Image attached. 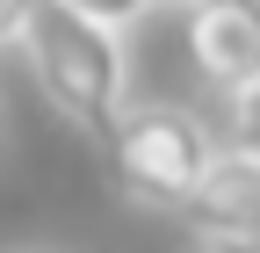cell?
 Masks as SVG:
<instances>
[{"label":"cell","instance_id":"cell-4","mask_svg":"<svg viewBox=\"0 0 260 253\" xmlns=\"http://www.w3.org/2000/svg\"><path fill=\"white\" fill-rule=\"evenodd\" d=\"M188 58L224 102L260 80V0H188Z\"/></svg>","mask_w":260,"mask_h":253},{"label":"cell","instance_id":"cell-2","mask_svg":"<svg viewBox=\"0 0 260 253\" xmlns=\"http://www.w3.org/2000/svg\"><path fill=\"white\" fill-rule=\"evenodd\" d=\"M217 138L203 131V116L181 109V102H145V109H123L116 131H109V167H116V188L138 210H174L195 196Z\"/></svg>","mask_w":260,"mask_h":253},{"label":"cell","instance_id":"cell-6","mask_svg":"<svg viewBox=\"0 0 260 253\" xmlns=\"http://www.w3.org/2000/svg\"><path fill=\"white\" fill-rule=\"evenodd\" d=\"M232 116H239V138L260 145V80H253L246 94H232Z\"/></svg>","mask_w":260,"mask_h":253},{"label":"cell","instance_id":"cell-5","mask_svg":"<svg viewBox=\"0 0 260 253\" xmlns=\"http://www.w3.org/2000/svg\"><path fill=\"white\" fill-rule=\"evenodd\" d=\"M73 8H87V15H102L109 29H130L145 8H159V0H73Z\"/></svg>","mask_w":260,"mask_h":253},{"label":"cell","instance_id":"cell-9","mask_svg":"<svg viewBox=\"0 0 260 253\" xmlns=\"http://www.w3.org/2000/svg\"><path fill=\"white\" fill-rule=\"evenodd\" d=\"M0 116H8V109H0Z\"/></svg>","mask_w":260,"mask_h":253},{"label":"cell","instance_id":"cell-1","mask_svg":"<svg viewBox=\"0 0 260 253\" xmlns=\"http://www.w3.org/2000/svg\"><path fill=\"white\" fill-rule=\"evenodd\" d=\"M22 58L37 73L44 102L87 131L94 145H109L123 94H130V66H123V29H109L102 15L73 8V0H37L22 22Z\"/></svg>","mask_w":260,"mask_h":253},{"label":"cell","instance_id":"cell-7","mask_svg":"<svg viewBox=\"0 0 260 253\" xmlns=\"http://www.w3.org/2000/svg\"><path fill=\"white\" fill-rule=\"evenodd\" d=\"M29 8H37V0H0V51H8V44H22V22H29Z\"/></svg>","mask_w":260,"mask_h":253},{"label":"cell","instance_id":"cell-8","mask_svg":"<svg viewBox=\"0 0 260 253\" xmlns=\"http://www.w3.org/2000/svg\"><path fill=\"white\" fill-rule=\"evenodd\" d=\"M181 8H188V0H181Z\"/></svg>","mask_w":260,"mask_h":253},{"label":"cell","instance_id":"cell-3","mask_svg":"<svg viewBox=\"0 0 260 253\" xmlns=\"http://www.w3.org/2000/svg\"><path fill=\"white\" fill-rule=\"evenodd\" d=\"M181 225L203 246H260V145H217L195 196L181 203Z\"/></svg>","mask_w":260,"mask_h":253}]
</instances>
